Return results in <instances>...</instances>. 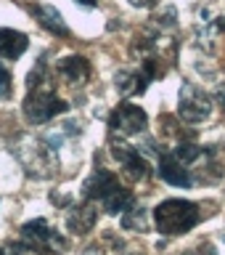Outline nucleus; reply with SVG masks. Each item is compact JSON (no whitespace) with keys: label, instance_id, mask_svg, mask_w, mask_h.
Returning <instances> with one entry per match:
<instances>
[{"label":"nucleus","instance_id":"f257e3e1","mask_svg":"<svg viewBox=\"0 0 225 255\" xmlns=\"http://www.w3.org/2000/svg\"><path fill=\"white\" fill-rule=\"evenodd\" d=\"M13 157L19 159V165L24 167V173L32 178H51L59 170V157L51 143H45L37 135H21L13 143Z\"/></svg>","mask_w":225,"mask_h":255},{"label":"nucleus","instance_id":"f03ea898","mask_svg":"<svg viewBox=\"0 0 225 255\" xmlns=\"http://www.w3.org/2000/svg\"><path fill=\"white\" fill-rule=\"evenodd\" d=\"M154 221H156L159 234L178 237L194 229L202 221V213H199V205L188 202V199H164V202L156 205Z\"/></svg>","mask_w":225,"mask_h":255},{"label":"nucleus","instance_id":"7ed1b4c3","mask_svg":"<svg viewBox=\"0 0 225 255\" xmlns=\"http://www.w3.org/2000/svg\"><path fill=\"white\" fill-rule=\"evenodd\" d=\"M21 109H24L27 123L43 125V123H48V120H53L56 115H64V112L69 109V104L64 99H59L56 91H53V83H51V80H45L43 85L29 88V93H27V99H24Z\"/></svg>","mask_w":225,"mask_h":255},{"label":"nucleus","instance_id":"20e7f679","mask_svg":"<svg viewBox=\"0 0 225 255\" xmlns=\"http://www.w3.org/2000/svg\"><path fill=\"white\" fill-rule=\"evenodd\" d=\"M210 112H212L210 96L194 83H183L180 93H178V115L186 123H202V120L210 117Z\"/></svg>","mask_w":225,"mask_h":255},{"label":"nucleus","instance_id":"39448f33","mask_svg":"<svg viewBox=\"0 0 225 255\" xmlns=\"http://www.w3.org/2000/svg\"><path fill=\"white\" fill-rule=\"evenodd\" d=\"M149 125V117L146 112L135 104H119V107L111 112L109 117V128L111 133H119V135H135V133H143Z\"/></svg>","mask_w":225,"mask_h":255},{"label":"nucleus","instance_id":"423d86ee","mask_svg":"<svg viewBox=\"0 0 225 255\" xmlns=\"http://www.w3.org/2000/svg\"><path fill=\"white\" fill-rule=\"evenodd\" d=\"M21 237H24V242L45 247V250H51V253L67 250V239H64L59 231H53L51 226H48L45 218H35V221L24 223V226H21Z\"/></svg>","mask_w":225,"mask_h":255},{"label":"nucleus","instance_id":"0eeeda50","mask_svg":"<svg viewBox=\"0 0 225 255\" xmlns=\"http://www.w3.org/2000/svg\"><path fill=\"white\" fill-rule=\"evenodd\" d=\"M109 149H111V154H114V159L122 162L127 178H133V181H146L149 178L151 167H149V162L141 157V151L135 149V146H130V143H125V141L111 138L109 141Z\"/></svg>","mask_w":225,"mask_h":255},{"label":"nucleus","instance_id":"6e6552de","mask_svg":"<svg viewBox=\"0 0 225 255\" xmlns=\"http://www.w3.org/2000/svg\"><path fill=\"white\" fill-rule=\"evenodd\" d=\"M114 189H119V181H117V175L114 173H109V170H103V167H98L90 178H87L82 183V197L87 199V202H93V199H106Z\"/></svg>","mask_w":225,"mask_h":255},{"label":"nucleus","instance_id":"1a4fd4ad","mask_svg":"<svg viewBox=\"0 0 225 255\" xmlns=\"http://www.w3.org/2000/svg\"><path fill=\"white\" fill-rule=\"evenodd\" d=\"M159 178L167 181L170 186H191V175L186 165L180 162L172 151H159Z\"/></svg>","mask_w":225,"mask_h":255},{"label":"nucleus","instance_id":"9d476101","mask_svg":"<svg viewBox=\"0 0 225 255\" xmlns=\"http://www.w3.org/2000/svg\"><path fill=\"white\" fill-rule=\"evenodd\" d=\"M56 72L67 80V83L72 85H82L87 83V77H90V61L85 59V56H64V59H59V64H56Z\"/></svg>","mask_w":225,"mask_h":255},{"label":"nucleus","instance_id":"9b49d317","mask_svg":"<svg viewBox=\"0 0 225 255\" xmlns=\"http://www.w3.org/2000/svg\"><path fill=\"white\" fill-rule=\"evenodd\" d=\"M95 221H98V210H95L93 202H85L79 207H72V213L67 215V229L72 234H87Z\"/></svg>","mask_w":225,"mask_h":255},{"label":"nucleus","instance_id":"f8f14e48","mask_svg":"<svg viewBox=\"0 0 225 255\" xmlns=\"http://www.w3.org/2000/svg\"><path fill=\"white\" fill-rule=\"evenodd\" d=\"M29 48V37L19 29H0V56L3 59H19V56Z\"/></svg>","mask_w":225,"mask_h":255},{"label":"nucleus","instance_id":"ddd939ff","mask_svg":"<svg viewBox=\"0 0 225 255\" xmlns=\"http://www.w3.org/2000/svg\"><path fill=\"white\" fill-rule=\"evenodd\" d=\"M35 11V16H37V21L43 24V27L48 29V32H53V35H59V37H69V27H67V21H64V16L56 11L53 5H35L32 8Z\"/></svg>","mask_w":225,"mask_h":255},{"label":"nucleus","instance_id":"4468645a","mask_svg":"<svg viewBox=\"0 0 225 255\" xmlns=\"http://www.w3.org/2000/svg\"><path fill=\"white\" fill-rule=\"evenodd\" d=\"M151 83V80L143 75L141 69L135 72H117V91L122 96H141L143 91H146V85Z\"/></svg>","mask_w":225,"mask_h":255},{"label":"nucleus","instance_id":"2eb2a0df","mask_svg":"<svg viewBox=\"0 0 225 255\" xmlns=\"http://www.w3.org/2000/svg\"><path fill=\"white\" fill-rule=\"evenodd\" d=\"M135 205V197H133V191H127V189H114L111 194L103 199V210H106L109 215H119V213H127L130 207Z\"/></svg>","mask_w":225,"mask_h":255},{"label":"nucleus","instance_id":"dca6fc26","mask_svg":"<svg viewBox=\"0 0 225 255\" xmlns=\"http://www.w3.org/2000/svg\"><path fill=\"white\" fill-rule=\"evenodd\" d=\"M122 226L127 229V231H146L149 229V218H146V210H143V207H130V210H127L125 215H122Z\"/></svg>","mask_w":225,"mask_h":255},{"label":"nucleus","instance_id":"f3484780","mask_svg":"<svg viewBox=\"0 0 225 255\" xmlns=\"http://www.w3.org/2000/svg\"><path fill=\"white\" fill-rule=\"evenodd\" d=\"M175 157L180 159L183 165H194V162H199V159L204 157V149L202 146H196V143H188V141H180L178 146H175V151H172Z\"/></svg>","mask_w":225,"mask_h":255},{"label":"nucleus","instance_id":"a211bd4d","mask_svg":"<svg viewBox=\"0 0 225 255\" xmlns=\"http://www.w3.org/2000/svg\"><path fill=\"white\" fill-rule=\"evenodd\" d=\"M8 255H56L45 247H37V245H29V242H16L8 247Z\"/></svg>","mask_w":225,"mask_h":255},{"label":"nucleus","instance_id":"6ab92c4d","mask_svg":"<svg viewBox=\"0 0 225 255\" xmlns=\"http://www.w3.org/2000/svg\"><path fill=\"white\" fill-rule=\"evenodd\" d=\"M13 91V80H11V72H8L3 64H0V99H8Z\"/></svg>","mask_w":225,"mask_h":255},{"label":"nucleus","instance_id":"aec40b11","mask_svg":"<svg viewBox=\"0 0 225 255\" xmlns=\"http://www.w3.org/2000/svg\"><path fill=\"white\" fill-rule=\"evenodd\" d=\"M183 255H215V247H212V245H202V247L188 250V253H183Z\"/></svg>","mask_w":225,"mask_h":255},{"label":"nucleus","instance_id":"412c9836","mask_svg":"<svg viewBox=\"0 0 225 255\" xmlns=\"http://www.w3.org/2000/svg\"><path fill=\"white\" fill-rule=\"evenodd\" d=\"M127 3L135 8H151V5H156V0H127Z\"/></svg>","mask_w":225,"mask_h":255},{"label":"nucleus","instance_id":"4be33fe9","mask_svg":"<svg viewBox=\"0 0 225 255\" xmlns=\"http://www.w3.org/2000/svg\"><path fill=\"white\" fill-rule=\"evenodd\" d=\"M77 3H79V5H85V8H93V5H95V0H77Z\"/></svg>","mask_w":225,"mask_h":255},{"label":"nucleus","instance_id":"5701e85b","mask_svg":"<svg viewBox=\"0 0 225 255\" xmlns=\"http://www.w3.org/2000/svg\"><path fill=\"white\" fill-rule=\"evenodd\" d=\"M220 104H223V112H225V91H220Z\"/></svg>","mask_w":225,"mask_h":255},{"label":"nucleus","instance_id":"b1692460","mask_svg":"<svg viewBox=\"0 0 225 255\" xmlns=\"http://www.w3.org/2000/svg\"><path fill=\"white\" fill-rule=\"evenodd\" d=\"M0 255H5V253H3V250H0Z\"/></svg>","mask_w":225,"mask_h":255}]
</instances>
